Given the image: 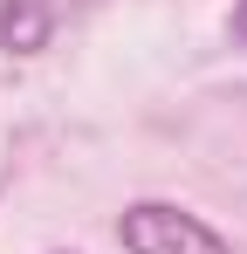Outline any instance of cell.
Segmentation results:
<instances>
[{"mask_svg": "<svg viewBox=\"0 0 247 254\" xmlns=\"http://www.w3.org/2000/svg\"><path fill=\"white\" fill-rule=\"evenodd\" d=\"M117 241H124V254H234L199 213L172 206V199H137V206H124Z\"/></svg>", "mask_w": 247, "mask_h": 254, "instance_id": "6da1fadb", "label": "cell"}, {"mask_svg": "<svg viewBox=\"0 0 247 254\" xmlns=\"http://www.w3.org/2000/svg\"><path fill=\"white\" fill-rule=\"evenodd\" d=\"M234 35H241V42H247V0H241V7H234Z\"/></svg>", "mask_w": 247, "mask_h": 254, "instance_id": "3957f363", "label": "cell"}, {"mask_svg": "<svg viewBox=\"0 0 247 254\" xmlns=\"http://www.w3.org/2000/svg\"><path fill=\"white\" fill-rule=\"evenodd\" d=\"M55 35V7L48 0H0V48L7 55H41Z\"/></svg>", "mask_w": 247, "mask_h": 254, "instance_id": "7a4b0ae2", "label": "cell"}]
</instances>
